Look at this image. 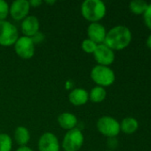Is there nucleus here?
Wrapping results in <instances>:
<instances>
[{"mask_svg":"<svg viewBox=\"0 0 151 151\" xmlns=\"http://www.w3.org/2000/svg\"><path fill=\"white\" fill-rule=\"evenodd\" d=\"M139 128V122L133 117H127L120 123V131L126 134H132L135 133Z\"/></svg>","mask_w":151,"mask_h":151,"instance_id":"16","label":"nucleus"},{"mask_svg":"<svg viewBox=\"0 0 151 151\" xmlns=\"http://www.w3.org/2000/svg\"><path fill=\"white\" fill-rule=\"evenodd\" d=\"M97 45L98 44H96L94 42L86 38L82 42L81 48H82L84 52H85L87 54H93V52L95 51V50L97 48Z\"/></svg>","mask_w":151,"mask_h":151,"instance_id":"20","label":"nucleus"},{"mask_svg":"<svg viewBox=\"0 0 151 151\" xmlns=\"http://www.w3.org/2000/svg\"><path fill=\"white\" fill-rule=\"evenodd\" d=\"M93 55L99 65L109 66L115 61L114 50L109 49L104 43L97 45V48Z\"/></svg>","mask_w":151,"mask_h":151,"instance_id":"8","label":"nucleus"},{"mask_svg":"<svg viewBox=\"0 0 151 151\" xmlns=\"http://www.w3.org/2000/svg\"><path fill=\"white\" fill-rule=\"evenodd\" d=\"M131 41V30L125 26L118 25L107 32L103 43L112 50H122L130 44Z\"/></svg>","mask_w":151,"mask_h":151,"instance_id":"1","label":"nucleus"},{"mask_svg":"<svg viewBox=\"0 0 151 151\" xmlns=\"http://www.w3.org/2000/svg\"><path fill=\"white\" fill-rule=\"evenodd\" d=\"M107 12L105 4L101 0H85L81 4V14L90 23L99 22Z\"/></svg>","mask_w":151,"mask_h":151,"instance_id":"2","label":"nucleus"},{"mask_svg":"<svg viewBox=\"0 0 151 151\" xmlns=\"http://www.w3.org/2000/svg\"><path fill=\"white\" fill-rule=\"evenodd\" d=\"M107 145L109 148V150H114V149H116L118 145V141L117 140V137H111V138H108L107 141Z\"/></svg>","mask_w":151,"mask_h":151,"instance_id":"24","label":"nucleus"},{"mask_svg":"<svg viewBox=\"0 0 151 151\" xmlns=\"http://www.w3.org/2000/svg\"><path fill=\"white\" fill-rule=\"evenodd\" d=\"M19 38L17 27L8 20H0V45L3 47L13 46Z\"/></svg>","mask_w":151,"mask_h":151,"instance_id":"6","label":"nucleus"},{"mask_svg":"<svg viewBox=\"0 0 151 151\" xmlns=\"http://www.w3.org/2000/svg\"><path fill=\"white\" fill-rule=\"evenodd\" d=\"M57 122L61 127V128L66 131H69L77 128V126L78 124V119L76 115L67 111V112H62L58 116Z\"/></svg>","mask_w":151,"mask_h":151,"instance_id":"14","label":"nucleus"},{"mask_svg":"<svg viewBox=\"0 0 151 151\" xmlns=\"http://www.w3.org/2000/svg\"><path fill=\"white\" fill-rule=\"evenodd\" d=\"M10 4L4 1L0 0V20H5L9 15Z\"/></svg>","mask_w":151,"mask_h":151,"instance_id":"21","label":"nucleus"},{"mask_svg":"<svg viewBox=\"0 0 151 151\" xmlns=\"http://www.w3.org/2000/svg\"><path fill=\"white\" fill-rule=\"evenodd\" d=\"M14 51L18 57L22 59H30L35 55V43L31 37L28 36H19L14 45Z\"/></svg>","mask_w":151,"mask_h":151,"instance_id":"7","label":"nucleus"},{"mask_svg":"<svg viewBox=\"0 0 151 151\" xmlns=\"http://www.w3.org/2000/svg\"><path fill=\"white\" fill-rule=\"evenodd\" d=\"M13 138L16 143L20 146H27L28 143L30 141V133L29 130L23 127V126H19L16 127L13 133Z\"/></svg>","mask_w":151,"mask_h":151,"instance_id":"15","label":"nucleus"},{"mask_svg":"<svg viewBox=\"0 0 151 151\" xmlns=\"http://www.w3.org/2000/svg\"><path fill=\"white\" fill-rule=\"evenodd\" d=\"M15 151H34L31 148L28 147V146H22V147H19Z\"/></svg>","mask_w":151,"mask_h":151,"instance_id":"26","label":"nucleus"},{"mask_svg":"<svg viewBox=\"0 0 151 151\" xmlns=\"http://www.w3.org/2000/svg\"><path fill=\"white\" fill-rule=\"evenodd\" d=\"M28 3H29L30 7L37 8V7H39V6L42 5L43 1H41V0H30V1H28Z\"/></svg>","mask_w":151,"mask_h":151,"instance_id":"25","label":"nucleus"},{"mask_svg":"<svg viewBox=\"0 0 151 151\" xmlns=\"http://www.w3.org/2000/svg\"><path fill=\"white\" fill-rule=\"evenodd\" d=\"M147 46L151 50V34L149 35V37L147 39Z\"/></svg>","mask_w":151,"mask_h":151,"instance_id":"27","label":"nucleus"},{"mask_svg":"<svg viewBox=\"0 0 151 151\" xmlns=\"http://www.w3.org/2000/svg\"><path fill=\"white\" fill-rule=\"evenodd\" d=\"M40 29L39 19L34 15H28L24 19L21 20L20 30L24 36L32 37Z\"/></svg>","mask_w":151,"mask_h":151,"instance_id":"12","label":"nucleus"},{"mask_svg":"<svg viewBox=\"0 0 151 151\" xmlns=\"http://www.w3.org/2000/svg\"><path fill=\"white\" fill-rule=\"evenodd\" d=\"M31 39L33 40L35 45H36V44H39V43H41V42L44 40V35L42 32L39 31V32H37L35 35H33V36L31 37Z\"/></svg>","mask_w":151,"mask_h":151,"instance_id":"23","label":"nucleus"},{"mask_svg":"<svg viewBox=\"0 0 151 151\" xmlns=\"http://www.w3.org/2000/svg\"><path fill=\"white\" fill-rule=\"evenodd\" d=\"M86 33L88 35V39L92 40L99 45L104 42L107 35V30L105 27L100 22H93L89 24Z\"/></svg>","mask_w":151,"mask_h":151,"instance_id":"11","label":"nucleus"},{"mask_svg":"<svg viewBox=\"0 0 151 151\" xmlns=\"http://www.w3.org/2000/svg\"><path fill=\"white\" fill-rule=\"evenodd\" d=\"M99 133L107 138L117 137L120 133V123L110 116L101 117L96 123Z\"/></svg>","mask_w":151,"mask_h":151,"instance_id":"5","label":"nucleus"},{"mask_svg":"<svg viewBox=\"0 0 151 151\" xmlns=\"http://www.w3.org/2000/svg\"><path fill=\"white\" fill-rule=\"evenodd\" d=\"M107 91L105 88L96 86L93 88L89 92V100L95 104H100L106 99Z\"/></svg>","mask_w":151,"mask_h":151,"instance_id":"17","label":"nucleus"},{"mask_svg":"<svg viewBox=\"0 0 151 151\" xmlns=\"http://www.w3.org/2000/svg\"><path fill=\"white\" fill-rule=\"evenodd\" d=\"M85 136L79 128H75L67 131L65 134L61 147L64 151H78L83 146Z\"/></svg>","mask_w":151,"mask_h":151,"instance_id":"4","label":"nucleus"},{"mask_svg":"<svg viewBox=\"0 0 151 151\" xmlns=\"http://www.w3.org/2000/svg\"><path fill=\"white\" fill-rule=\"evenodd\" d=\"M12 139L7 134H0V151H12Z\"/></svg>","mask_w":151,"mask_h":151,"instance_id":"19","label":"nucleus"},{"mask_svg":"<svg viewBox=\"0 0 151 151\" xmlns=\"http://www.w3.org/2000/svg\"><path fill=\"white\" fill-rule=\"evenodd\" d=\"M143 19L145 25L151 30V4H150L143 13Z\"/></svg>","mask_w":151,"mask_h":151,"instance_id":"22","label":"nucleus"},{"mask_svg":"<svg viewBox=\"0 0 151 151\" xmlns=\"http://www.w3.org/2000/svg\"><path fill=\"white\" fill-rule=\"evenodd\" d=\"M148 5L149 4L144 0H133L129 4V9L133 13L140 15L145 12Z\"/></svg>","mask_w":151,"mask_h":151,"instance_id":"18","label":"nucleus"},{"mask_svg":"<svg viewBox=\"0 0 151 151\" xmlns=\"http://www.w3.org/2000/svg\"><path fill=\"white\" fill-rule=\"evenodd\" d=\"M44 3H45V4H49V5H53V4H54L56 3V1H54V0H51V1L46 0Z\"/></svg>","mask_w":151,"mask_h":151,"instance_id":"28","label":"nucleus"},{"mask_svg":"<svg viewBox=\"0 0 151 151\" xmlns=\"http://www.w3.org/2000/svg\"><path fill=\"white\" fill-rule=\"evenodd\" d=\"M37 148L38 151H60L61 144L53 133L45 132L39 137Z\"/></svg>","mask_w":151,"mask_h":151,"instance_id":"9","label":"nucleus"},{"mask_svg":"<svg viewBox=\"0 0 151 151\" xmlns=\"http://www.w3.org/2000/svg\"><path fill=\"white\" fill-rule=\"evenodd\" d=\"M106 151H115V150H106Z\"/></svg>","mask_w":151,"mask_h":151,"instance_id":"29","label":"nucleus"},{"mask_svg":"<svg viewBox=\"0 0 151 151\" xmlns=\"http://www.w3.org/2000/svg\"><path fill=\"white\" fill-rule=\"evenodd\" d=\"M30 5L28 0H15L10 4L9 14L12 19L20 21L29 14Z\"/></svg>","mask_w":151,"mask_h":151,"instance_id":"10","label":"nucleus"},{"mask_svg":"<svg viewBox=\"0 0 151 151\" xmlns=\"http://www.w3.org/2000/svg\"><path fill=\"white\" fill-rule=\"evenodd\" d=\"M90 76L92 81L97 86L102 88L111 86L116 81L115 73L109 66L97 65L91 70Z\"/></svg>","mask_w":151,"mask_h":151,"instance_id":"3","label":"nucleus"},{"mask_svg":"<svg viewBox=\"0 0 151 151\" xmlns=\"http://www.w3.org/2000/svg\"><path fill=\"white\" fill-rule=\"evenodd\" d=\"M69 101L74 106H82L89 101V92L82 88H74L69 94Z\"/></svg>","mask_w":151,"mask_h":151,"instance_id":"13","label":"nucleus"}]
</instances>
